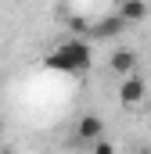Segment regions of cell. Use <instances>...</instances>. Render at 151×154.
<instances>
[{
	"instance_id": "5b68a950",
	"label": "cell",
	"mask_w": 151,
	"mask_h": 154,
	"mask_svg": "<svg viewBox=\"0 0 151 154\" xmlns=\"http://www.w3.org/2000/svg\"><path fill=\"white\" fill-rule=\"evenodd\" d=\"M101 133H104V122L97 115H83L76 122V136L79 140H101Z\"/></svg>"
},
{
	"instance_id": "52a82bcc",
	"label": "cell",
	"mask_w": 151,
	"mask_h": 154,
	"mask_svg": "<svg viewBox=\"0 0 151 154\" xmlns=\"http://www.w3.org/2000/svg\"><path fill=\"white\" fill-rule=\"evenodd\" d=\"M94 147H97V154H108V151H112V143H108V140H94Z\"/></svg>"
},
{
	"instance_id": "6da1fadb",
	"label": "cell",
	"mask_w": 151,
	"mask_h": 154,
	"mask_svg": "<svg viewBox=\"0 0 151 154\" xmlns=\"http://www.w3.org/2000/svg\"><path fill=\"white\" fill-rule=\"evenodd\" d=\"M90 61H94V54H90V43L86 39H65L50 54H43V68L61 72V75H83L90 68Z\"/></svg>"
},
{
	"instance_id": "3957f363",
	"label": "cell",
	"mask_w": 151,
	"mask_h": 154,
	"mask_svg": "<svg viewBox=\"0 0 151 154\" xmlns=\"http://www.w3.org/2000/svg\"><path fill=\"white\" fill-rule=\"evenodd\" d=\"M144 93H148V90H144V82H140L137 75H122V86H119V100H122L126 108L140 104V100H144Z\"/></svg>"
},
{
	"instance_id": "8992f818",
	"label": "cell",
	"mask_w": 151,
	"mask_h": 154,
	"mask_svg": "<svg viewBox=\"0 0 151 154\" xmlns=\"http://www.w3.org/2000/svg\"><path fill=\"white\" fill-rule=\"evenodd\" d=\"M119 14H122L126 22H144V18H148V4H144V0H122V4H119Z\"/></svg>"
},
{
	"instance_id": "277c9868",
	"label": "cell",
	"mask_w": 151,
	"mask_h": 154,
	"mask_svg": "<svg viewBox=\"0 0 151 154\" xmlns=\"http://www.w3.org/2000/svg\"><path fill=\"white\" fill-rule=\"evenodd\" d=\"M137 61H140L137 50H126V47H122V50H115L112 57H108V68H112L115 75H133V72H137Z\"/></svg>"
},
{
	"instance_id": "7a4b0ae2",
	"label": "cell",
	"mask_w": 151,
	"mask_h": 154,
	"mask_svg": "<svg viewBox=\"0 0 151 154\" xmlns=\"http://www.w3.org/2000/svg\"><path fill=\"white\" fill-rule=\"evenodd\" d=\"M126 18L119 14V11H112V14H104L101 22H94L90 25V39H115V36H122L126 32Z\"/></svg>"
}]
</instances>
